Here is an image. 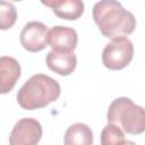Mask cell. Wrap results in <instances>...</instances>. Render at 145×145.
Wrapping results in <instances>:
<instances>
[{
  "label": "cell",
  "instance_id": "cell-1",
  "mask_svg": "<svg viewBox=\"0 0 145 145\" xmlns=\"http://www.w3.org/2000/svg\"><path fill=\"white\" fill-rule=\"evenodd\" d=\"M93 19L103 36L126 37L136 28V18L114 0L99 1L93 7Z\"/></svg>",
  "mask_w": 145,
  "mask_h": 145
},
{
  "label": "cell",
  "instance_id": "cell-2",
  "mask_svg": "<svg viewBox=\"0 0 145 145\" xmlns=\"http://www.w3.org/2000/svg\"><path fill=\"white\" fill-rule=\"evenodd\" d=\"M61 93L59 83L44 74L33 75L18 91L17 102L25 110H36L58 100Z\"/></svg>",
  "mask_w": 145,
  "mask_h": 145
},
{
  "label": "cell",
  "instance_id": "cell-3",
  "mask_svg": "<svg viewBox=\"0 0 145 145\" xmlns=\"http://www.w3.org/2000/svg\"><path fill=\"white\" fill-rule=\"evenodd\" d=\"M106 119L109 123L117 125L123 131L139 135L145 130V112L140 105L135 104L129 97H118L111 102Z\"/></svg>",
  "mask_w": 145,
  "mask_h": 145
},
{
  "label": "cell",
  "instance_id": "cell-4",
  "mask_svg": "<svg viewBox=\"0 0 145 145\" xmlns=\"http://www.w3.org/2000/svg\"><path fill=\"white\" fill-rule=\"evenodd\" d=\"M134 56V45L128 37H116L109 42L102 52V62L110 70L127 67Z\"/></svg>",
  "mask_w": 145,
  "mask_h": 145
},
{
  "label": "cell",
  "instance_id": "cell-5",
  "mask_svg": "<svg viewBox=\"0 0 145 145\" xmlns=\"http://www.w3.org/2000/svg\"><path fill=\"white\" fill-rule=\"evenodd\" d=\"M41 137V123L36 119L24 118L14 126L9 136V145H37Z\"/></svg>",
  "mask_w": 145,
  "mask_h": 145
},
{
  "label": "cell",
  "instance_id": "cell-6",
  "mask_svg": "<svg viewBox=\"0 0 145 145\" xmlns=\"http://www.w3.org/2000/svg\"><path fill=\"white\" fill-rule=\"evenodd\" d=\"M48 27L40 22L27 23L20 33V43L28 52H39L48 45Z\"/></svg>",
  "mask_w": 145,
  "mask_h": 145
},
{
  "label": "cell",
  "instance_id": "cell-7",
  "mask_svg": "<svg viewBox=\"0 0 145 145\" xmlns=\"http://www.w3.org/2000/svg\"><path fill=\"white\" fill-rule=\"evenodd\" d=\"M77 41V33L71 27L57 25L48 31V44L54 52H72Z\"/></svg>",
  "mask_w": 145,
  "mask_h": 145
},
{
  "label": "cell",
  "instance_id": "cell-8",
  "mask_svg": "<svg viewBox=\"0 0 145 145\" xmlns=\"http://www.w3.org/2000/svg\"><path fill=\"white\" fill-rule=\"evenodd\" d=\"M20 77V65L8 56L0 57V94L9 93Z\"/></svg>",
  "mask_w": 145,
  "mask_h": 145
},
{
  "label": "cell",
  "instance_id": "cell-9",
  "mask_svg": "<svg viewBox=\"0 0 145 145\" xmlns=\"http://www.w3.org/2000/svg\"><path fill=\"white\" fill-rule=\"evenodd\" d=\"M46 66L50 70L60 76H68L75 70L77 66V58L74 52L50 51L46 56Z\"/></svg>",
  "mask_w": 145,
  "mask_h": 145
},
{
  "label": "cell",
  "instance_id": "cell-10",
  "mask_svg": "<svg viewBox=\"0 0 145 145\" xmlns=\"http://www.w3.org/2000/svg\"><path fill=\"white\" fill-rule=\"evenodd\" d=\"M42 3L50 7L59 18L66 20H76L84 12V2L80 0H50Z\"/></svg>",
  "mask_w": 145,
  "mask_h": 145
},
{
  "label": "cell",
  "instance_id": "cell-11",
  "mask_svg": "<svg viewBox=\"0 0 145 145\" xmlns=\"http://www.w3.org/2000/svg\"><path fill=\"white\" fill-rule=\"evenodd\" d=\"M65 145H93L92 129L82 122L71 125L66 130Z\"/></svg>",
  "mask_w": 145,
  "mask_h": 145
},
{
  "label": "cell",
  "instance_id": "cell-12",
  "mask_svg": "<svg viewBox=\"0 0 145 145\" xmlns=\"http://www.w3.org/2000/svg\"><path fill=\"white\" fill-rule=\"evenodd\" d=\"M123 130L113 123H108L101 133V145H125Z\"/></svg>",
  "mask_w": 145,
  "mask_h": 145
},
{
  "label": "cell",
  "instance_id": "cell-13",
  "mask_svg": "<svg viewBox=\"0 0 145 145\" xmlns=\"http://www.w3.org/2000/svg\"><path fill=\"white\" fill-rule=\"evenodd\" d=\"M17 20V10L11 2L0 1V29L6 31L15 25Z\"/></svg>",
  "mask_w": 145,
  "mask_h": 145
},
{
  "label": "cell",
  "instance_id": "cell-14",
  "mask_svg": "<svg viewBox=\"0 0 145 145\" xmlns=\"http://www.w3.org/2000/svg\"><path fill=\"white\" fill-rule=\"evenodd\" d=\"M125 145H136V144H135L134 142H130V140H126Z\"/></svg>",
  "mask_w": 145,
  "mask_h": 145
}]
</instances>
